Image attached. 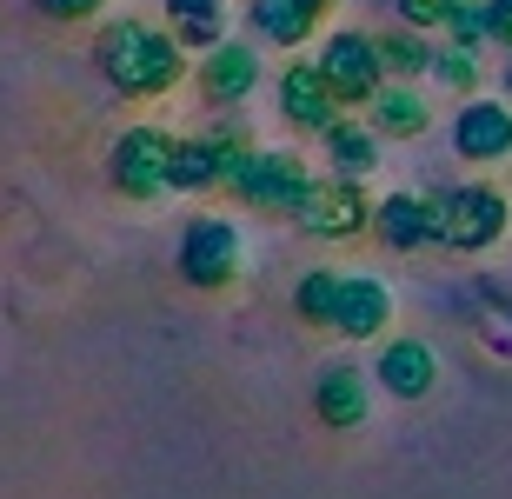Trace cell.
I'll return each instance as SVG.
<instances>
[{
  "mask_svg": "<svg viewBox=\"0 0 512 499\" xmlns=\"http://www.w3.org/2000/svg\"><path fill=\"white\" fill-rule=\"evenodd\" d=\"M94 67L107 74V87L127 100H153L167 94L173 80L187 74V54H180V40L147 27V20H114V27H100L94 40Z\"/></svg>",
  "mask_w": 512,
  "mask_h": 499,
  "instance_id": "1",
  "label": "cell"
},
{
  "mask_svg": "<svg viewBox=\"0 0 512 499\" xmlns=\"http://www.w3.org/2000/svg\"><path fill=\"white\" fill-rule=\"evenodd\" d=\"M173 154H180V140L160 134V127H127V134L114 140V187L127 193V200H160V193L173 187Z\"/></svg>",
  "mask_w": 512,
  "mask_h": 499,
  "instance_id": "2",
  "label": "cell"
},
{
  "mask_svg": "<svg viewBox=\"0 0 512 499\" xmlns=\"http://www.w3.org/2000/svg\"><path fill=\"white\" fill-rule=\"evenodd\" d=\"M227 187L240 193L247 207H260V213H300L306 193L320 187V180L300 167V154H247Z\"/></svg>",
  "mask_w": 512,
  "mask_h": 499,
  "instance_id": "3",
  "label": "cell"
},
{
  "mask_svg": "<svg viewBox=\"0 0 512 499\" xmlns=\"http://www.w3.org/2000/svg\"><path fill=\"white\" fill-rule=\"evenodd\" d=\"M320 74L326 87L340 94V107H373V94L386 87V60H380V40H366V34H326L320 47Z\"/></svg>",
  "mask_w": 512,
  "mask_h": 499,
  "instance_id": "4",
  "label": "cell"
},
{
  "mask_svg": "<svg viewBox=\"0 0 512 499\" xmlns=\"http://www.w3.org/2000/svg\"><path fill=\"white\" fill-rule=\"evenodd\" d=\"M180 273H187V287L200 293H220L240 280V233L233 220H193L180 233Z\"/></svg>",
  "mask_w": 512,
  "mask_h": 499,
  "instance_id": "5",
  "label": "cell"
},
{
  "mask_svg": "<svg viewBox=\"0 0 512 499\" xmlns=\"http://www.w3.org/2000/svg\"><path fill=\"white\" fill-rule=\"evenodd\" d=\"M439 220H446V247L479 253V247H493L499 233H506V193L453 187V193H439Z\"/></svg>",
  "mask_w": 512,
  "mask_h": 499,
  "instance_id": "6",
  "label": "cell"
},
{
  "mask_svg": "<svg viewBox=\"0 0 512 499\" xmlns=\"http://www.w3.org/2000/svg\"><path fill=\"white\" fill-rule=\"evenodd\" d=\"M373 227L393 253L446 247V220H439V193H386V207L373 213Z\"/></svg>",
  "mask_w": 512,
  "mask_h": 499,
  "instance_id": "7",
  "label": "cell"
},
{
  "mask_svg": "<svg viewBox=\"0 0 512 499\" xmlns=\"http://www.w3.org/2000/svg\"><path fill=\"white\" fill-rule=\"evenodd\" d=\"M306 233H320V240H346V233H360L366 220H373V207H366V193H360V180H320V187L306 193V207L293 213Z\"/></svg>",
  "mask_w": 512,
  "mask_h": 499,
  "instance_id": "8",
  "label": "cell"
},
{
  "mask_svg": "<svg viewBox=\"0 0 512 499\" xmlns=\"http://www.w3.org/2000/svg\"><path fill=\"white\" fill-rule=\"evenodd\" d=\"M253 147L240 134H200V140H180V154H173V187L180 193H200V187H220L240 173Z\"/></svg>",
  "mask_w": 512,
  "mask_h": 499,
  "instance_id": "9",
  "label": "cell"
},
{
  "mask_svg": "<svg viewBox=\"0 0 512 499\" xmlns=\"http://www.w3.org/2000/svg\"><path fill=\"white\" fill-rule=\"evenodd\" d=\"M280 114L306 134H326V127H340V94L326 87L320 60H300V67H286L280 74Z\"/></svg>",
  "mask_w": 512,
  "mask_h": 499,
  "instance_id": "10",
  "label": "cell"
},
{
  "mask_svg": "<svg viewBox=\"0 0 512 499\" xmlns=\"http://www.w3.org/2000/svg\"><path fill=\"white\" fill-rule=\"evenodd\" d=\"M453 147L459 160H473V167H493V160L512 154V107L499 100H466L453 120Z\"/></svg>",
  "mask_w": 512,
  "mask_h": 499,
  "instance_id": "11",
  "label": "cell"
},
{
  "mask_svg": "<svg viewBox=\"0 0 512 499\" xmlns=\"http://www.w3.org/2000/svg\"><path fill=\"white\" fill-rule=\"evenodd\" d=\"M260 87V54H253L247 40H220L207 60H200V94L233 107V100H247Z\"/></svg>",
  "mask_w": 512,
  "mask_h": 499,
  "instance_id": "12",
  "label": "cell"
},
{
  "mask_svg": "<svg viewBox=\"0 0 512 499\" xmlns=\"http://www.w3.org/2000/svg\"><path fill=\"white\" fill-rule=\"evenodd\" d=\"M433 373H439V360H433L426 340H393L380 353V386L393 400H426L433 393Z\"/></svg>",
  "mask_w": 512,
  "mask_h": 499,
  "instance_id": "13",
  "label": "cell"
},
{
  "mask_svg": "<svg viewBox=\"0 0 512 499\" xmlns=\"http://www.w3.org/2000/svg\"><path fill=\"white\" fill-rule=\"evenodd\" d=\"M386 313H393V293L380 287V280H346L340 287V313H333V333H346V340H373V333L386 327Z\"/></svg>",
  "mask_w": 512,
  "mask_h": 499,
  "instance_id": "14",
  "label": "cell"
},
{
  "mask_svg": "<svg viewBox=\"0 0 512 499\" xmlns=\"http://www.w3.org/2000/svg\"><path fill=\"white\" fill-rule=\"evenodd\" d=\"M313 406H320V420L326 426H360L366 420V380L353 373V366H326L320 386H313Z\"/></svg>",
  "mask_w": 512,
  "mask_h": 499,
  "instance_id": "15",
  "label": "cell"
},
{
  "mask_svg": "<svg viewBox=\"0 0 512 499\" xmlns=\"http://www.w3.org/2000/svg\"><path fill=\"white\" fill-rule=\"evenodd\" d=\"M167 27L180 47H200L213 54L227 40V0H167Z\"/></svg>",
  "mask_w": 512,
  "mask_h": 499,
  "instance_id": "16",
  "label": "cell"
},
{
  "mask_svg": "<svg viewBox=\"0 0 512 499\" xmlns=\"http://www.w3.org/2000/svg\"><path fill=\"white\" fill-rule=\"evenodd\" d=\"M247 20H253V34H266L273 47H300V40L320 27V14L300 7V0H253Z\"/></svg>",
  "mask_w": 512,
  "mask_h": 499,
  "instance_id": "17",
  "label": "cell"
},
{
  "mask_svg": "<svg viewBox=\"0 0 512 499\" xmlns=\"http://www.w3.org/2000/svg\"><path fill=\"white\" fill-rule=\"evenodd\" d=\"M426 100L413 94V87H380L373 94V134H386V140H413V134H426Z\"/></svg>",
  "mask_w": 512,
  "mask_h": 499,
  "instance_id": "18",
  "label": "cell"
},
{
  "mask_svg": "<svg viewBox=\"0 0 512 499\" xmlns=\"http://www.w3.org/2000/svg\"><path fill=\"white\" fill-rule=\"evenodd\" d=\"M340 287H346V280H340V273H306V280H300V287H293V313H300V320H306V327H333V313H340Z\"/></svg>",
  "mask_w": 512,
  "mask_h": 499,
  "instance_id": "19",
  "label": "cell"
},
{
  "mask_svg": "<svg viewBox=\"0 0 512 499\" xmlns=\"http://www.w3.org/2000/svg\"><path fill=\"white\" fill-rule=\"evenodd\" d=\"M326 154H333V167L353 180V173H373V160H380V140L366 134V127H353V120H340V127H326Z\"/></svg>",
  "mask_w": 512,
  "mask_h": 499,
  "instance_id": "20",
  "label": "cell"
},
{
  "mask_svg": "<svg viewBox=\"0 0 512 499\" xmlns=\"http://www.w3.org/2000/svg\"><path fill=\"white\" fill-rule=\"evenodd\" d=\"M433 54H439V47H426V40H419V27H413V34H386V40H380L386 74H399V80L433 74Z\"/></svg>",
  "mask_w": 512,
  "mask_h": 499,
  "instance_id": "21",
  "label": "cell"
},
{
  "mask_svg": "<svg viewBox=\"0 0 512 499\" xmlns=\"http://www.w3.org/2000/svg\"><path fill=\"white\" fill-rule=\"evenodd\" d=\"M439 34H453V47H479V40H493V20H486V0H459V14L446 20Z\"/></svg>",
  "mask_w": 512,
  "mask_h": 499,
  "instance_id": "22",
  "label": "cell"
},
{
  "mask_svg": "<svg viewBox=\"0 0 512 499\" xmlns=\"http://www.w3.org/2000/svg\"><path fill=\"white\" fill-rule=\"evenodd\" d=\"M433 74L446 80V87H479V60H473V47H439V54H433Z\"/></svg>",
  "mask_w": 512,
  "mask_h": 499,
  "instance_id": "23",
  "label": "cell"
},
{
  "mask_svg": "<svg viewBox=\"0 0 512 499\" xmlns=\"http://www.w3.org/2000/svg\"><path fill=\"white\" fill-rule=\"evenodd\" d=\"M453 14H459V0H399V20L419 27V34H426V27H446Z\"/></svg>",
  "mask_w": 512,
  "mask_h": 499,
  "instance_id": "24",
  "label": "cell"
},
{
  "mask_svg": "<svg viewBox=\"0 0 512 499\" xmlns=\"http://www.w3.org/2000/svg\"><path fill=\"white\" fill-rule=\"evenodd\" d=\"M34 7H40L47 20H94L107 0H34Z\"/></svg>",
  "mask_w": 512,
  "mask_h": 499,
  "instance_id": "25",
  "label": "cell"
},
{
  "mask_svg": "<svg viewBox=\"0 0 512 499\" xmlns=\"http://www.w3.org/2000/svg\"><path fill=\"white\" fill-rule=\"evenodd\" d=\"M486 20H493V40L512 47V0H486Z\"/></svg>",
  "mask_w": 512,
  "mask_h": 499,
  "instance_id": "26",
  "label": "cell"
},
{
  "mask_svg": "<svg viewBox=\"0 0 512 499\" xmlns=\"http://www.w3.org/2000/svg\"><path fill=\"white\" fill-rule=\"evenodd\" d=\"M300 7H313V14H326V7H333V0H300Z\"/></svg>",
  "mask_w": 512,
  "mask_h": 499,
  "instance_id": "27",
  "label": "cell"
},
{
  "mask_svg": "<svg viewBox=\"0 0 512 499\" xmlns=\"http://www.w3.org/2000/svg\"><path fill=\"white\" fill-rule=\"evenodd\" d=\"M506 94H512V60H506Z\"/></svg>",
  "mask_w": 512,
  "mask_h": 499,
  "instance_id": "28",
  "label": "cell"
}]
</instances>
